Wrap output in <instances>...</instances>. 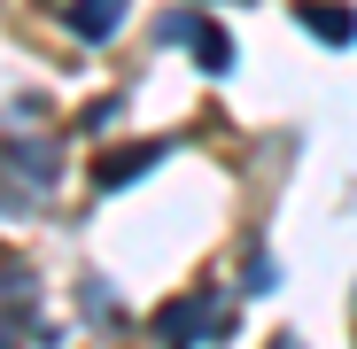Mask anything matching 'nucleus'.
<instances>
[{
    "label": "nucleus",
    "instance_id": "nucleus-5",
    "mask_svg": "<svg viewBox=\"0 0 357 349\" xmlns=\"http://www.w3.org/2000/svg\"><path fill=\"white\" fill-rule=\"evenodd\" d=\"M195 47H202V63H210V70H225V63H233V39H225L218 24H202V31H195Z\"/></svg>",
    "mask_w": 357,
    "mask_h": 349
},
{
    "label": "nucleus",
    "instance_id": "nucleus-2",
    "mask_svg": "<svg viewBox=\"0 0 357 349\" xmlns=\"http://www.w3.org/2000/svg\"><path fill=\"white\" fill-rule=\"evenodd\" d=\"M155 155H163L155 140H140V148H116V155H109V163L93 171V187H101V194H116V187H132L140 171H155Z\"/></svg>",
    "mask_w": 357,
    "mask_h": 349
},
{
    "label": "nucleus",
    "instance_id": "nucleus-4",
    "mask_svg": "<svg viewBox=\"0 0 357 349\" xmlns=\"http://www.w3.org/2000/svg\"><path fill=\"white\" fill-rule=\"evenodd\" d=\"M295 16H303V31H319L326 47H349V39H357V16H349V8H334V0H303Z\"/></svg>",
    "mask_w": 357,
    "mask_h": 349
},
{
    "label": "nucleus",
    "instance_id": "nucleus-3",
    "mask_svg": "<svg viewBox=\"0 0 357 349\" xmlns=\"http://www.w3.org/2000/svg\"><path fill=\"white\" fill-rule=\"evenodd\" d=\"M116 24H125V0H70V31L78 39H116Z\"/></svg>",
    "mask_w": 357,
    "mask_h": 349
},
{
    "label": "nucleus",
    "instance_id": "nucleus-1",
    "mask_svg": "<svg viewBox=\"0 0 357 349\" xmlns=\"http://www.w3.org/2000/svg\"><path fill=\"white\" fill-rule=\"evenodd\" d=\"M233 334V318H225V303H210V295H187V303H171L163 318H155V341L163 349H195V341H225Z\"/></svg>",
    "mask_w": 357,
    "mask_h": 349
}]
</instances>
